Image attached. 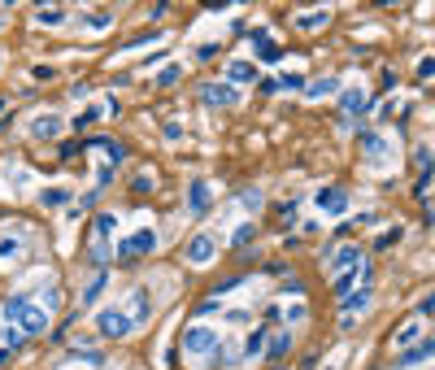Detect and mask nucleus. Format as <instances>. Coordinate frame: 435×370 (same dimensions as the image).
<instances>
[{"mask_svg": "<svg viewBox=\"0 0 435 370\" xmlns=\"http://www.w3.org/2000/svg\"><path fill=\"white\" fill-rule=\"evenodd\" d=\"M65 201H70V192H65V187H44V192H39V205H48V209H61Z\"/></svg>", "mask_w": 435, "mask_h": 370, "instance_id": "26", "label": "nucleus"}, {"mask_svg": "<svg viewBox=\"0 0 435 370\" xmlns=\"http://www.w3.org/2000/svg\"><path fill=\"white\" fill-rule=\"evenodd\" d=\"M418 336H423V318H410L396 336H392V349H401V353H405V349H414V345H418Z\"/></svg>", "mask_w": 435, "mask_h": 370, "instance_id": "18", "label": "nucleus"}, {"mask_svg": "<svg viewBox=\"0 0 435 370\" xmlns=\"http://www.w3.org/2000/svg\"><path fill=\"white\" fill-rule=\"evenodd\" d=\"M114 231H118V214H96L92 218V244H109Z\"/></svg>", "mask_w": 435, "mask_h": 370, "instance_id": "19", "label": "nucleus"}, {"mask_svg": "<svg viewBox=\"0 0 435 370\" xmlns=\"http://www.w3.org/2000/svg\"><path fill=\"white\" fill-rule=\"evenodd\" d=\"M5 109H9V101H5V96H0V114H5Z\"/></svg>", "mask_w": 435, "mask_h": 370, "instance_id": "42", "label": "nucleus"}, {"mask_svg": "<svg viewBox=\"0 0 435 370\" xmlns=\"http://www.w3.org/2000/svg\"><path fill=\"white\" fill-rule=\"evenodd\" d=\"M240 283H244V275H231V279H222L213 287V296H222V292H231V287H240Z\"/></svg>", "mask_w": 435, "mask_h": 370, "instance_id": "37", "label": "nucleus"}, {"mask_svg": "<svg viewBox=\"0 0 435 370\" xmlns=\"http://www.w3.org/2000/svg\"><path fill=\"white\" fill-rule=\"evenodd\" d=\"M262 201H266V196H262L257 187H244V192H240V205H244L248 214H257V209H262Z\"/></svg>", "mask_w": 435, "mask_h": 370, "instance_id": "27", "label": "nucleus"}, {"mask_svg": "<svg viewBox=\"0 0 435 370\" xmlns=\"http://www.w3.org/2000/svg\"><path fill=\"white\" fill-rule=\"evenodd\" d=\"M200 101H205L209 109H226V105H240V92L231 83H200Z\"/></svg>", "mask_w": 435, "mask_h": 370, "instance_id": "9", "label": "nucleus"}, {"mask_svg": "<svg viewBox=\"0 0 435 370\" xmlns=\"http://www.w3.org/2000/svg\"><path fill=\"white\" fill-rule=\"evenodd\" d=\"M131 305H135L131 322H135V327H140V322H148V314H153V296H148L144 287H135V292H131Z\"/></svg>", "mask_w": 435, "mask_h": 370, "instance_id": "21", "label": "nucleus"}, {"mask_svg": "<svg viewBox=\"0 0 435 370\" xmlns=\"http://www.w3.org/2000/svg\"><path fill=\"white\" fill-rule=\"evenodd\" d=\"M61 131H65V122H61L57 114H39V118H31V135H35V140H57Z\"/></svg>", "mask_w": 435, "mask_h": 370, "instance_id": "14", "label": "nucleus"}, {"mask_svg": "<svg viewBox=\"0 0 435 370\" xmlns=\"http://www.w3.org/2000/svg\"><path fill=\"white\" fill-rule=\"evenodd\" d=\"M279 88L283 92H305V79L301 74H279Z\"/></svg>", "mask_w": 435, "mask_h": 370, "instance_id": "34", "label": "nucleus"}, {"mask_svg": "<svg viewBox=\"0 0 435 370\" xmlns=\"http://www.w3.org/2000/svg\"><path fill=\"white\" fill-rule=\"evenodd\" d=\"M339 109H344V118H361V114H370L374 101H370V92L365 88H344L339 92Z\"/></svg>", "mask_w": 435, "mask_h": 370, "instance_id": "8", "label": "nucleus"}, {"mask_svg": "<svg viewBox=\"0 0 435 370\" xmlns=\"http://www.w3.org/2000/svg\"><path fill=\"white\" fill-rule=\"evenodd\" d=\"M357 140H361V153H365V161H383V157H388V140H383V135L361 131Z\"/></svg>", "mask_w": 435, "mask_h": 370, "instance_id": "17", "label": "nucleus"}, {"mask_svg": "<svg viewBox=\"0 0 435 370\" xmlns=\"http://www.w3.org/2000/svg\"><path fill=\"white\" fill-rule=\"evenodd\" d=\"M314 205H318V214L339 218V214L348 209V192H344V187H335V183H326V187H318V192H314Z\"/></svg>", "mask_w": 435, "mask_h": 370, "instance_id": "5", "label": "nucleus"}, {"mask_svg": "<svg viewBox=\"0 0 435 370\" xmlns=\"http://www.w3.org/2000/svg\"><path fill=\"white\" fill-rule=\"evenodd\" d=\"M335 296L339 300H344L348 292H357V287H370V262H357V266H352V270H344V275H335Z\"/></svg>", "mask_w": 435, "mask_h": 370, "instance_id": "4", "label": "nucleus"}, {"mask_svg": "<svg viewBox=\"0 0 435 370\" xmlns=\"http://www.w3.org/2000/svg\"><path fill=\"white\" fill-rule=\"evenodd\" d=\"M213 309H222V305H218V296H209V300H200V305H196V314H213Z\"/></svg>", "mask_w": 435, "mask_h": 370, "instance_id": "41", "label": "nucleus"}, {"mask_svg": "<svg viewBox=\"0 0 435 370\" xmlns=\"http://www.w3.org/2000/svg\"><path fill=\"white\" fill-rule=\"evenodd\" d=\"M105 283H109V270H96V275L87 279V287H83V296H78V300H83V305H92V300L105 292Z\"/></svg>", "mask_w": 435, "mask_h": 370, "instance_id": "24", "label": "nucleus"}, {"mask_svg": "<svg viewBox=\"0 0 435 370\" xmlns=\"http://www.w3.org/2000/svg\"><path fill=\"white\" fill-rule=\"evenodd\" d=\"M266 353H270V358H288V353H292V331H288V327H283V331H275V336H270V345H266Z\"/></svg>", "mask_w": 435, "mask_h": 370, "instance_id": "22", "label": "nucleus"}, {"mask_svg": "<svg viewBox=\"0 0 435 370\" xmlns=\"http://www.w3.org/2000/svg\"><path fill=\"white\" fill-rule=\"evenodd\" d=\"M335 92H339V79L335 74H318V79H309V83H305L309 101H322V96H335Z\"/></svg>", "mask_w": 435, "mask_h": 370, "instance_id": "16", "label": "nucleus"}, {"mask_svg": "<svg viewBox=\"0 0 435 370\" xmlns=\"http://www.w3.org/2000/svg\"><path fill=\"white\" fill-rule=\"evenodd\" d=\"M109 22H114V13H92L87 18V26H109Z\"/></svg>", "mask_w": 435, "mask_h": 370, "instance_id": "40", "label": "nucleus"}, {"mask_svg": "<svg viewBox=\"0 0 435 370\" xmlns=\"http://www.w3.org/2000/svg\"><path fill=\"white\" fill-rule=\"evenodd\" d=\"M226 83L231 88H235V83H257V61H244V57L226 61Z\"/></svg>", "mask_w": 435, "mask_h": 370, "instance_id": "15", "label": "nucleus"}, {"mask_svg": "<svg viewBox=\"0 0 435 370\" xmlns=\"http://www.w3.org/2000/svg\"><path fill=\"white\" fill-rule=\"evenodd\" d=\"M326 370H335V366H326Z\"/></svg>", "mask_w": 435, "mask_h": 370, "instance_id": "43", "label": "nucleus"}, {"mask_svg": "<svg viewBox=\"0 0 435 370\" xmlns=\"http://www.w3.org/2000/svg\"><path fill=\"white\" fill-rule=\"evenodd\" d=\"M179 74H183V65H179V61H170L166 70L157 74V88H174V83H179Z\"/></svg>", "mask_w": 435, "mask_h": 370, "instance_id": "28", "label": "nucleus"}, {"mask_svg": "<svg viewBox=\"0 0 435 370\" xmlns=\"http://www.w3.org/2000/svg\"><path fill=\"white\" fill-rule=\"evenodd\" d=\"M26 300H31V296H9L5 300V322H18V314L26 309Z\"/></svg>", "mask_w": 435, "mask_h": 370, "instance_id": "30", "label": "nucleus"}, {"mask_svg": "<svg viewBox=\"0 0 435 370\" xmlns=\"http://www.w3.org/2000/svg\"><path fill=\"white\" fill-rule=\"evenodd\" d=\"M331 22V13L326 9H314V13H296V31H318V26Z\"/></svg>", "mask_w": 435, "mask_h": 370, "instance_id": "23", "label": "nucleus"}, {"mask_svg": "<svg viewBox=\"0 0 435 370\" xmlns=\"http://www.w3.org/2000/svg\"><path fill=\"white\" fill-rule=\"evenodd\" d=\"M187 262H192V266H209L213 262V257H218V240L209 236V231H200V236H192V240H187Z\"/></svg>", "mask_w": 435, "mask_h": 370, "instance_id": "6", "label": "nucleus"}, {"mask_svg": "<svg viewBox=\"0 0 435 370\" xmlns=\"http://www.w3.org/2000/svg\"><path fill=\"white\" fill-rule=\"evenodd\" d=\"M357 262H365L357 244H339L335 253H326V270H331V275H344V270H352Z\"/></svg>", "mask_w": 435, "mask_h": 370, "instance_id": "11", "label": "nucleus"}, {"mask_svg": "<svg viewBox=\"0 0 435 370\" xmlns=\"http://www.w3.org/2000/svg\"><path fill=\"white\" fill-rule=\"evenodd\" d=\"M35 79H39V83H48V79H57V70H52V65H35V70H31Z\"/></svg>", "mask_w": 435, "mask_h": 370, "instance_id": "39", "label": "nucleus"}, {"mask_svg": "<svg viewBox=\"0 0 435 370\" xmlns=\"http://www.w3.org/2000/svg\"><path fill=\"white\" fill-rule=\"evenodd\" d=\"M253 236H257V227H253V223H240V227H235V236H231V244H235V249H248V240H253Z\"/></svg>", "mask_w": 435, "mask_h": 370, "instance_id": "29", "label": "nucleus"}, {"mask_svg": "<svg viewBox=\"0 0 435 370\" xmlns=\"http://www.w3.org/2000/svg\"><path fill=\"white\" fill-rule=\"evenodd\" d=\"M431 358H435V340H418L414 349L396 353V358H392V366H396V370H410V366H423V362H431Z\"/></svg>", "mask_w": 435, "mask_h": 370, "instance_id": "12", "label": "nucleus"}, {"mask_svg": "<svg viewBox=\"0 0 435 370\" xmlns=\"http://www.w3.org/2000/svg\"><path fill=\"white\" fill-rule=\"evenodd\" d=\"M209 205H213V192H209V183L205 179H192L187 183V214H209Z\"/></svg>", "mask_w": 435, "mask_h": 370, "instance_id": "13", "label": "nucleus"}, {"mask_svg": "<svg viewBox=\"0 0 435 370\" xmlns=\"http://www.w3.org/2000/svg\"><path fill=\"white\" fill-rule=\"evenodd\" d=\"M153 249H157V231L144 227V231H135L131 240L118 244V257H144V253H153Z\"/></svg>", "mask_w": 435, "mask_h": 370, "instance_id": "10", "label": "nucleus"}, {"mask_svg": "<svg viewBox=\"0 0 435 370\" xmlns=\"http://www.w3.org/2000/svg\"><path fill=\"white\" fill-rule=\"evenodd\" d=\"M418 79H431V83H435V57H423V61H418Z\"/></svg>", "mask_w": 435, "mask_h": 370, "instance_id": "36", "label": "nucleus"}, {"mask_svg": "<svg viewBox=\"0 0 435 370\" xmlns=\"http://www.w3.org/2000/svg\"><path fill=\"white\" fill-rule=\"evenodd\" d=\"M0 340H5V349H18V345H22V340H26V336H22V327H13V322H5V331H0Z\"/></svg>", "mask_w": 435, "mask_h": 370, "instance_id": "31", "label": "nucleus"}, {"mask_svg": "<svg viewBox=\"0 0 435 370\" xmlns=\"http://www.w3.org/2000/svg\"><path fill=\"white\" fill-rule=\"evenodd\" d=\"M179 345H183V353H192V358H205V353L222 349V340H218V331H213V327H187Z\"/></svg>", "mask_w": 435, "mask_h": 370, "instance_id": "3", "label": "nucleus"}, {"mask_svg": "<svg viewBox=\"0 0 435 370\" xmlns=\"http://www.w3.org/2000/svg\"><path fill=\"white\" fill-rule=\"evenodd\" d=\"M96 331H100L105 340H127V336L135 331V322H131V314H127V309L109 305V309L96 314Z\"/></svg>", "mask_w": 435, "mask_h": 370, "instance_id": "1", "label": "nucleus"}, {"mask_svg": "<svg viewBox=\"0 0 435 370\" xmlns=\"http://www.w3.org/2000/svg\"><path fill=\"white\" fill-rule=\"evenodd\" d=\"M370 300H374V287H357V292H348L344 300H339V327H344V331H352V322H357L361 314L370 309Z\"/></svg>", "mask_w": 435, "mask_h": 370, "instance_id": "2", "label": "nucleus"}, {"mask_svg": "<svg viewBox=\"0 0 435 370\" xmlns=\"http://www.w3.org/2000/svg\"><path fill=\"white\" fill-rule=\"evenodd\" d=\"M266 345H270V331H266V327H257V331L244 340V353H240V358H244V362H257V358L266 353Z\"/></svg>", "mask_w": 435, "mask_h": 370, "instance_id": "20", "label": "nucleus"}, {"mask_svg": "<svg viewBox=\"0 0 435 370\" xmlns=\"http://www.w3.org/2000/svg\"><path fill=\"white\" fill-rule=\"evenodd\" d=\"M35 22H44V26H57V22H65V13H61V9H39V13H35Z\"/></svg>", "mask_w": 435, "mask_h": 370, "instance_id": "33", "label": "nucleus"}, {"mask_svg": "<svg viewBox=\"0 0 435 370\" xmlns=\"http://www.w3.org/2000/svg\"><path fill=\"white\" fill-rule=\"evenodd\" d=\"M405 236V231L401 227H388V231H379V240H374V249H392V244H396Z\"/></svg>", "mask_w": 435, "mask_h": 370, "instance_id": "32", "label": "nucleus"}, {"mask_svg": "<svg viewBox=\"0 0 435 370\" xmlns=\"http://www.w3.org/2000/svg\"><path fill=\"white\" fill-rule=\"evenodd\" d=\"M418 318H435V292H427L418 300Z\"/></svg>", "mask_w": 435, "mask_h": 370, "instance_id": "35", "label": "nucleus"}, {"mask_svg": "<svg viewBox=\"0 0 435 370\" xmlns=\"http://www.w3.org/2000/svg\"><path fill=\"white\" fill-rule=\"evenodd\" d=\"M248 39H253V48H257V57H262V61H275L279 57V44H275V39H266V31H257Z\"/></svg>", "mask_w": 435, "mask_h": 370, "instance_id": "25", "label": "nucleus"}, {"mask_svg": "<svg viewBox=\"0 0 435 370\" xmlns=\"http://www.w3.org/2000/svg\"><path fill=\"white\" fill-rule=\"evenodd\" d=\"M18 253H22L18 240H0V257H18Z\"/></svg>", "mask_w": 435, "mask_h": 370, "instance_id": "38", "label": "nucleus"}, {"mask_svg": "<svg viewBox=\"0 0 435 370\" xmlns=\"http://www.w3.org/2000/svg\"><path fill=\"white\" fill-rule=\"evenodd\" d=\"M13 327H22V336L48 331V305H35V300H26V309L18 314V322H13Z\"/></svg>", "mask_w": 435, "mask_h": 370, "instance_id": "7", "label": "nucleus"}]
</instances>
